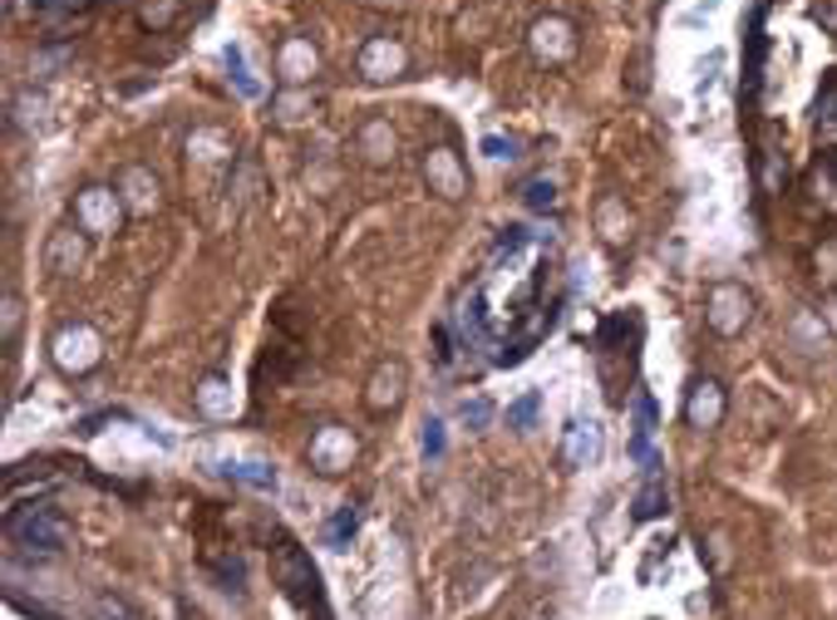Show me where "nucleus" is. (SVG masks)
<instances>
[{"label":"nucleus","instance_id":"1","mask_svg":"<svg viewBox=\"0 0 837 620\" xmlns=\"http://www.w3.org/2000/svg\"><path fill=\"white\" fill-rule=\"evenodd\" d=\"M10 537L20 541V547H30V551H65L69 547V522L59 517L55 507H25V512H10Z\"/></svg>","mask_w":837,"mask_h":620},{"label":"nucleus","instance_id":"2","mask_svg":"<svg viewBox=\"0 0 837 620\" xmlns=\"http://www.w3.org/2000/svg\"><path fill=\"white\" fill-rule=\"evenodd\" d=\"M748 315H754V295H748L739 281H719L714 291H709L705 320L714 335H739L748 325Z\"/></svg>","mask_w":837,"mask_h":620},{"label":"nucleus","instance_id":"3","mask_svg":"<svg viewBox=\"0 0 837 620\" xmlns=\"http://www.w3.org/2000/svg\"><path fill=\"white\" fill-rule=\"evenodd\" d=\"M276 581L286 586V596L301 600V606H311V600H321V576H315L311 557H305L301 547H291L286 541L281 551H276Z\"/></svg>","mask_w":837,"mask_h":620},{"label":"nucleus","instance_id":"4","mask_svg":"<svg viewBox=\"0 0 837 620\" xmlns=\"http://www.w3.org/2000/svg\"><path fill=\"white\" fill-rule=\"evenodd\" d=\"M724 409H729V399H724V384L719 379H695L689 384V399H685L689 429H719Z\"/></svg>","mask_w":837,"mask_h":620},{"label":"nucleus","instance_id":"5","mask_svg":"<svg viewBox=\"0 0 837 620\" xmlns=\"http://www.w3.org/2000/svg\"><path fill=\"white\" fill-rule=\"evenodd\" d=\"M55 360L65 364V370H89V364L98 360V340L89 325H74V330H59L55 335Z\"/></svg>","mask_w":837,"mask_h":620},{"label":"nucleus","instance_id":"6","mask_svg":"<svg viewBox=\"0 0 837 620\" xmlns=\"http://www.w3.org/2000/svg\"><path fill=\"white\" fill-rule=\"evenodd\" d=\"M670 507V492H665V478H660V463H646V482H640L636 502H630V517L636 522H650Z\"/></svg>","mask_w":837,"mask_h":620},{"label":"nucleus","instance_id":"7","mask_svg":"<svg viewBox=\"0 0 837 620\" xmlns=\"http://www.w3.org/2000/svg\"><path fill=\"white\" fill-rule=\"evenodd\" d=\"M399 394H404V364H380V370H374V379H370L364 403L380 413V409H394V403H399Z\"/></svg>","mask_w":837,"mask_h":620},{"label":"nucleus","instance_id":"8","mask_svg":"<svg viewBox=\"0 0 837 620\" xmlns=\"http://www.w3.org/2000/svg\"><path fill=\"white\" fill-rule=\"evenodd\" d=\"M350 453H354L350 433H340V429H325L321 438H315L311 458H315V468H321V472H340L345 463H350Z\"/></svg>","mask_w":837,"mask_h":620},{"label":"nucleus","instance_id":"9","mask_svg":"<svg viewBox=\"0 0 837 620\" xmlns=\"http://www.w3.org/2000/svg\"><path fill=\"white\" fill-rule=\"evenodd\" d=\"M79 217H84L89 232H98V226H108L118 217V207H114V197H108L104 187H89V192L79 197Z\"/></svg>","mask_w":837,"mask_h":620},{"label":"nucleus","instance_id":"10","mask_svg":"<svg viewBox=\"0 0 837 620\" xmlns=\"http://www.w3.org/2000/svg\"><path fill=\"white\" fill-rule=\"evenodd\" d=\"M601 453V438H596V429H581V423H571V433H567V463H586V458H596Z\"/></svg>","mask_w":837,"mask_h":620},{"label":"nucleus","instance_id":"11","mask_svg":"<svg viewBox=\"0 0 837 620\" xmlns=\"http://www.w3.org/2000/svg\"><path fill=\"white\" fill-rule=\"evenodd\" d=\"M354 531H360V512H354V507H340L330 522H325V541H330L335 551H340L345 541L354 537Z\"/></svg>","mask_w":837,"mask_h":620},{"label":"nucleus","instance_id":"12","mask_svg":"<svg viewBox=\"0 0 837 620\" xmlns=\"http://www.w3.org/2000/svg\"><path fill=\"white\" fill-rule=\"evenodd\" d=\"M232 478H242V482H252V488H261V492H276V472L266 468V463H232Z\"/></svg>","mask_w":837,"mask_h":620},{"label":"nucleus","instance_id":"13","mask_svg":"<svg viewBox=\"0 0 837 620\" xmlns=\"http://www.w3.org/2000/svg\"><path fill=\"white\" fill-rule=\"evenodd\" d=\"M793 335H798V340H803V350H807V354H813V350H823V340H827L823 320H817V315H807V311L793 320Z\"/></svg>","mask_w":837,"mask_h":620},{"label":"nucleus","instance_id":"14","mask_svg":"<svg viewBox=\"0 0 837 620\" xmlns=\"http://www.w3.org/2000/svg\"><path fill=\"white\" fill-rule=\"evenodd\" d=\"M817 138H823V143H837V94H827L823 104H817Z\"/></svg>","mask_w":837,"mask_h":620},{"label":"nucleus","instance_id":"15","mask_svg":"<svg viewBox=\"0 0 837 620\" xmlns=\"http://www.w3.org/2000/svg\"><path fill=\"white\" fill-rule=\"evenodd\" d=\"M532 419H537V389H527V394H522V399L508 409V423H512V429H532Z\"/></svg>","mask_w":837,"mask_h":620},{"label":"nucleus","instance_id":"16","mask_svg":"<svg viewBox=\"0 0 837 620\" xmlns=\"http://www.w3.org/2000/svg\"><path fill=\"white\" fill-rule=\"evenodd\" d=\"M439 453H443V423L429 419L423 423V458H439Z\"/></svg>","mask_w":837,"mask_h":620},{"label":"nucleus","instance_id":"17","mask_svg":"<svg viewBox=\"0 0 837 620\" xmlns=\"http://www.w3.org/2000/svg\"><path fill=\"white\" fill-rule=\"evenodd\" d=\"M492 419V403L488 399H473V403H463V423H468V429H483V423Z\"/></svg>","mask_w":837,"mask_h":620},{"label":"nucleus","instance_id":"18","mask_svg":"<svg viewBox=\"0 0 837 620\" xmlns=\"http://www.w3.org/2000/svg\"><path fill=\"white\" fill-rule=\"evenodd\" d=\"M226 65H232V74H236V84H242V94H256L252 74H246V65H242V49H226Z\"/></svg>","mask_w":837,"mask_h":620},{"label":"nucleus","instance_id":"19","mask_svg":"<svg viewBox=\"0 0 837 620\" xmlns=\"http://www.w3.org/2000/svg\"><path fill=\"white\" fill-rule=\"evenodd\" d=\"M527 207H551V187L547 183H527Z\"/></svg>","mask_w":837,"mask_h":620}]
</instances>
